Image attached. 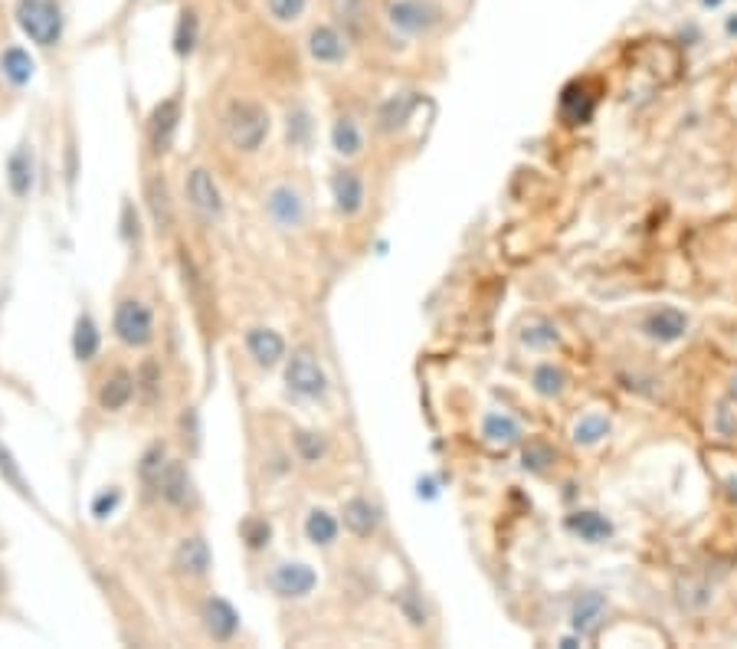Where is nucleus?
I'll return each mask as SVG.
<instances>
[{
  "mask_svg": "<svg viewBox=\"0 0 737 649\" xmlns=\"http://www.w3.org/2000/svg\"><path fill=\"white\" fill-rule=\"evenodd\" d=\"M115 335L132 348H145L154 338V318L151 309L138 299H125L118 302L115 309Z\"/></svg>",
  "mask_w": 737,
  "mask_h": 649,
  "instance_id": "nucleus-3",
  "label": "nucleus"
},
{
  "mask_svg": "<svg viewBox=\"0 0 737 649\" xmlns=\"http://www.w3.org/2000/svg\"><path fill=\"white\" fill-rule=\"evenodd\" d=\"M331 4H335L338 14L351 17V14H358V10L364 7V0H331Z\"/></svg>",
  "mask_w": 737,
  "mask_h": 649,
  "instance_id": "nucleus-40",
  "label": "nucleus"
},
{
  "mask_svg": "<svg viewBox=\"0 0 737 649\" xmlns=\"http://www.w3.org/2000/svg\"><path fill=\"white\" fill-rule=\"evenodd\" d=\"M0 476H4V482H10V486H14L20 495H30L27 479H23L20 466L14 463V456H10V450H7L4 443H0Z\"/></svg>",
  "mask_w": 737,
  "mask_h": 649,
  "instance_id": "nucleus-32",
  "label": "nucleus"
},
{
  "mask_svg": "<svg viewBox=\"0 0 737 649\" xmlns=\"http://www.w3.org/2000/svg\"><path fill=\"white\" fill-rule=\"evenodd\" d=\"M118 505V492L112 489V492H102L99 499H95V505H92V512H95V518H105L112 509Z\"/></svg>",
  "mask_w": 737,
  "mask_h": 649,
  "instance_id": "nucleus-39",
  "label": "nucleus"
},
{
  "mask_svg": "<svg viewBox=\"0 0 737 649\" xmlns=\"http://www.w3.org/2000/svg\"><path fill=\"white\" fill-rule=\"evenodd\" d=\"M285 381L295 394L302 397H322L328 387V377L322 371V364L312 351H295L289 364H285Z\"/></svg>",
  "mask_w": 737,
  "mask_h": 649,
  "instance_id": "nucleus-4",
  "label": "nucleus"
},
{
  "mask_svg": "<svg viewBox=\"0 0 737 649\" xmlns=\"http://www.w3.org/2000/svg\"><path fill=\"white\" fill-rule=\"evenodd\" d=\"M132 397H135V377L128 371H115L109 381L102 384L99 404L105 410H122V407H128V400H132Z\"/></svg>",
  "mask_w": 737,
  "mask_h": 649,
  "instance_id": "nucleus-17",
  "label": "nucleus"
},
{
  "mask_svg": "<svg viewBox=\"0 0 737 649\" xmlns=\"http://www.w3.org/2000/svg\"><path fill=\"white\" fill-rule=\"evenodd\" d=\"M567 525L584 541H603V538H610V531H613L610 522H606L600 512H577V515L567 518Z\"/></svg>",
  "mask_w": 737,
  "mask_h": 649,
  "instance_id": "nucleus-22",
  "label": "nucleus"
},
{
  "mask_svg": "<svg viewBox=\"0 0 737 649\" xmlns=\"http://www.w3.org/2000/svg\"><path fill=\"white\" fill-rule=\"evenodd\" d=\"M269 214L282 227H299L302 217H305V207H302V197L292 191V187H276V191L269 194Z\"/></svg>",
  "mask_w": 737,
  "mask_h": 649,
  "instance_id": "nucleus-14",
  "label": "nucleus"
},
{
  "mask_svg": "<svg viewBox=\"0 0 737 649\" xmlns=\"http://www.w3.org/2000/svg\"><path fill=\"white\" fill-rule=\"evenodd\" d=\"M731 394H734V400H737V377H734V381H731Z\"/></svg>",
  "mask_w": 737,
  "mask_h": 649,
  "instance_id": "nucleus-42",
  "label": "nucleus"
},
{
  "mask_svg": "<svg viewBox=\"0 0 737 649\" xmlns=\"http://www.w3.org/2000/svg\"><path fill=\"white\" fill-rule=\"evenodd\" d=\"M305 535H308V541H315V545H331V541L338 538L335 515L315 509L312 515H308V522H305Z\"/></svg>",
  "mask_w": 737,
  "mask_h": 649,
  "instance_id": "nucleus-28",
  "label": "nucleus"
},
{
  "mask_svg": "<svg viewBox=\"0 0 737 649\" xmlns=\"http://www.w3.org/2000/svg\"><path fill=\"white\" fill-rule=\"evenodd\" d=\"M436 20H439V10L433 4H426V0H397V4L390 7V23H394L400 33H423V30H430Z\"/></svg>",
  "mask_w": 737,
  "mask_h": 649,
  "instance_id": "nucleus-6",
  "label": "nucleus"
},
{
  "mask_svg": "<svg viewBox=\"0 0 737 649\" xmlns=\"http://www.w3.org/2000/svg\"><path fill=\"white\" fill-rule=\"evenodd\" d=\"M606 433H610V420H606L603 413H584L574 427V443L593 446V443H600Z\"/></svg>",
  "mask_w": 737,
  "mask_h": 649,
  "instance_id": "nucleus-27",
  "label": "nucleus"
},
{
  "mask_svg": "<svg viewBox=\"0 0 737 649\" xmlns=\"http://www.w3.org/2000/svg\"><path fill=\"white\" fill-rule=\"evenodd\" d=\"M728 30H731V33H737V20H731V23H728Z\"/></svg>",
  "mask_w": 737,
  "mask_h": 649,
  "instance_id": "nucleus-43",
  "label": "nucleus"
},
{
  "mask_svg": "<svg viewBox=\"0 0 737 649\" xmlns=\"http://www.w3.org/2000/svg\"><path fill=\"white\" fill-rule=\"evenodd\" d=\"M331 145H335L338 155H344V158H354V155H358V151H361L364 138H361L358 125H354L351 118H338L335 128H331Z\"/></svg>",
  "mask_w": 737,
  "mask_h": 649,
  "instance_id": "nucleus-25",
  "label": "nucleus"
},
{
  "mask_svg": "<svg viewBox=\"0 0 737 649\" xmlns=\"http://www.w3.org/2000/svg\"><path fill=\"white\" fill-rule=\"evenodd\" d=\"M305 10V0H269V14L276 17L279 23L295 20Z\"/></svg>",
  "mask_w": 737,
  "mask_h": 649,
  "instance_id": "nucleus-35",
  "label": "nucleus"
},
{
  "mask_svg": "<svg viewBox=\"0 0 737 649\" xmlns=\"http://www.w3.org/2000/svg\"><path fill=\"white\" fill-rule=\"evenodd\" d=\"M164 446H151V450L141 456V466H138V472H141V479L145 482H151V486H158V479H161V472H164Z\"/></svg>",
  "mask_w": 737,
  "mask_h": 649,
  "instance_id": "nucleus-33",
  "label": "nucleus"
},
{
  "mask_svg": "<svg viewBox=\"0 0 737 649\" xmlns=\"http://www.w3.org/2000/svg\"><path fill=\"white\" fill-rule=\"evenodd\" d=\"M331 191H335V207L338 214L354 217L364 207V181L354 171H341L331 181Z\"/></svg>",
  "mask_w": 737,
  "mask_h": 649,
  "instance_id": "nucleus-10",
  "label": "nucleus"
},
{
  "mask_svg": "<svg viewBox=\"0 0 737 649\" xmlns=\"http://www.w3.org/2000/svg\"><path fill=\"white\" fill-rule=\"evenodd\" d=\"M7 184L14 197H27L33 187V151L30 145H20L7 161Z\"/></svg>",
  "mask_w": 737,
  "mask_h": 649,
  "instance_id": "nucleus-16",
  "label": "nucleus"
},
{
  "mask_svg": "<svg viewBox=\"0 0 737 649\" xmlns=\"http://www.w3.org/2000/svg\"><path fill=\"white\" fill-rule=\"evenodd\" d=\"M295 446H299V453L305 459H318L325 453V440L318 433H299V436H295Z\"/></svg>",
  "mask_w": 737,
  "mask_h": 649,
  "instance_id": "nucleus-36",
  "label": "nucleus"
},
{
  "mask_svg": "<svg viewBox=\"0 0 737 649\" xmlns=\"http://www.w3.org/2000/svg\"><path fill=\"white\" fill-rule=\"evenodd\" d=\"M158 489L171 505H187L190 499H194V482H190V472L181 463L164 466L161 479H158Z\"/></svg>",
  "mask_w": 737,
  "mask_h": 649,
  "instance_id": "nucleus-13",
  "label": "nucleus"
},
{
  "mask_svg": "<svg viewBox=\"0 0 737 649\" xmlns=\"http://www.w3.org/2000/svg\"><path fill=\"white\" fill-rule=\"evenodd\" d=\"M341 515H344V525H348L351 535H358V538L374 535V528H377V509L367 499H351L348 505H344Z\"/></svg>",
  "mask_w": 737,
  "mask_h": 649,
  "instance_id": "nucleus-19",
  "label": "nucleus"
},
{
  "mask_svg": "<svg viewBox=\"0 0 737 649\" xmlns=\"http://www.w3.org/2000/svg\"><path fill=\"white\" fill-rule=\"evenodd\" d=\"M17 23L37 46H56L63 37V14L53 0H17Z\"/></svg>",
  "mask_w": 737,
  "mask_h": 649,
  "instance_id": "nucleus-1",
  "label": "nucleus"
},
{
  "mask_svg": "<svg viewBox=\"0 0 737 649\" xmlns=\"http://www.w3.org/2000/svg\"><path fill=\"white\" fill-rule=\"evenodd\" d=\"M0 587H4V577H0Z\"/></svg>",
  "mask_w": 737,
  "mask_h": 649,
  "instance_id": "nucleus-44",
  "label": "nucleus"
},
{
  "mask_svg": "<svg viewBox=\"0 0 737 649\" xmlns=\"http://www.w3.org/2000/svg\"><path fill=\"white\" fill-rule=\"evenodd\" d=\"M315 584H318V577L308 564H279V568L272 571V590L282 597H305V594H312Z\"/></svg>",
  "mask_w": 737,
  "mask_h": 649,
  "instance_id": "nucleus-7",
  "label": "nucleus"
},
{
  "mask_svg": "<svg viewBox=\"0 0 737 649\" xmlns=\"http://www.w3.org/2000/svg\"><path fill=\"white\" fill-rule=\"evenodd\" d=\"M141 377H145V391L148 397H154V377H158V371H154V364L148 361L145 368H141Z\"/></svg>",
  "mask_w": 737,
  "mask_h": 649,
  "instance_id": "nucleus-41",
  "label": "nucleus"
},
{
  "mask_svg": "<svg viewBox=\"0 0 737 649\" xmlns=\"http://www.w3.org/2000/svg\"><path fill=\"white\" fill-rule=\"evenodd\" d=\"M413 105H416L413 92H400V96H390L384 105H380V115H377L380 118V128H384V132H394V128H400L410 118Z\"/></svg>",
  "mask_w": 737,
  "mask_h": 649,
  "instance_id": "nucleus-21",
  "label": "nucleus"
},
{
  "mask_svg": "<svg viewBox=\"0 0 737 649\" xmlns=\"http://www.w3.org/2000/svg\"><path fill=\"white\" fill-rule=\"evenodd\" d=\"M548 463H554L551 446H544V443H531L528 450H525V466H531V469H544Z\"/></svg>",
  "mask_w": 737,
  "mask_h": 649,
  "instance_id": "nucleus-38",
  "label": "nucleus"
},
{
  "mask_svg": "<svg viewBox=\"0 0 737 649\" xmlns=\"http://www.w3.org/2000/svg\"><path fill=\"white\" fill-rule=\"evenodd\" d=\"M174 568L187 577H204L210 571V548L204 538H184L174 551Z\"/></svg>",
  "mask_w": 737,
  "mask_h": 649,
  "instance_id": "nucleus-9",
  "label": "nucleus"
},
{
  "mask_svg": "<svg viewBox=\"0 0 737 649\" xmlns=\"http://www.w3.org/2000/svg\"><path fill=\"white\" fill-rule=\"evenodd\" d=\"M197 43V14L194 10H184L181 20H177V33H174V50L187 56Z\"/></svg>",
  "mask_w": 737,
  "mask_h": 649,
  "instance_id": "nucleus-30",
  "label": "nucleus"
},
{
  "mask_svg": "<svg viewBox=\"0 0 737 649\" xmlns=\"http://www.w3.org/2000/svg\"><path fill=\"white\" fill-rule=\"evenodd\" d=\"M227 135L233 148L256 151L269 135V112L256 102H233L227 112Z\"/></svg>",
  "mask_w": 737,
  "mask_h": 649,
  "instance_id": "nucleus-2",
  "label": "nucleus"
},
{
  "mask_svg": "<svg viewBox=\"0 0 737 649\" xmlns=\"http://www.w3.org/2000/svg\"><path fill=\"white\" fill-rule=\"evenodd\" d=\"M187 197H190V204H194V210L200 217H207V220H220L223 217V197H220V187H217V181H213L210 171H204V168L190 171Z\"/></svg>",
  "mask_w": 737,
  "mask_h": 649,
  "instance_id": "nucleus-5",
  "label": "nucleus"
},
{
  "mask_svg": "<svg viewBox=\"0 0 737 649\" xmlns=\"http://www.w3.org/2000/svg\"><path fill=\"white\" fill-rule=\"evenodd\" d=\"M534 391L541 397H557L564 391V374L554 368V364H544V368L534 371Z\"/></svg>",
  "mask_w": 737,
  "mask_h": 649,
  "instance_id": "nucleus-31",
  "label": "nucleus"
},
{
  "mask_svg": "<svg viewBox=\"0 0 737 649\" xmlns=\"http://www.w3.org/2000/svg\"><path fill=\"white\" fill-rule=\"evenodd\" d=\"M557 341V332L551 325H538V328H525V345L531 348H548Z\"/></svg>",
  "mask_w": 737,
  "mask_h": 649,
  "instance_id": "nucleus-37",
  "label": "nucleus"
},
{
  "mask_svg": "<svg viewBox=\"0 0 737 649\" xmlns=\"http://www.w3.org/2000/svg\"><path fill=\"white\" fill-rule=\"evenodd\" d=\"M603 617H606V600H603V594H584L577 600V607H574V630L577 633H593L603 623Z\"/></svg>",
  "mask_w": 737,
  "mask_h": 649,
  "instance_id": "nucleus-20",
  "label": "nucleus"
},
{
  "mask_svg": "<svg viewBox=\"0 0 737 649\" xmlns=\"http://www.w3.org/2000/svg\"><path fill=\"white\" fill-rule=\"evenodd\" d=\"M482 433H485V440L495 443V446H511L521 436L518 423L511 420L508 413H492V417H485Z\"/></svg>",
  "mask_w": 737,
  "mask_h": 649,
  "instance_id": "nucleus-26",
  "label": "nucleus"
},
{
  "mask_svg": "<svg viewBox=\"0 0 737 649\" xmlns=\"http://www.w3.org/2000/svg\"><path fill=\"white\" fill-rule=\"evenodd\" d=\"M646 332L656 341H679L688 332V315L679 309H659L646 318Z\"/></svg>",
  "mask_w": 737,
  "mask_h": 649,
  "instance_id": "nucleus-15",
  "label": "nucleus"
},
{
  "mask_svg": "<svg viewBox=\"0 0 737 649\" xmlns=\"http://www.w3.org/2000/svg\"><path fill=\"white\" fill-rule=\"evenodd\" d=\"M246 348L263 368H272V364H279L285 358V341L279 332H272V328H253V332L246 335Z\"/></svg>",
  "mask_w": 737,
  "mask_h": 649,
  "instance_id": "nucleus-11",
  "label": "nucleus"
},
{
  "mask_svg": "<svg viewBox=\"0 0 737 649\" xmlns=\"http://www.w3.org/2000/svg\"><path fill=\"white\" fill-rule=\"evenodd\" d=\"M177 122H181V102L164 99L151 115V145H154V151H168L171 148Z\"/></svg>",
  "mask_w": 737,
  "mask_h": 649,
  "instance_id": "nucleus-8",
  "label": "nucleus"
},
{
  "mask_svg": "<svg viewBox=\"0 0 737 649\" xmlns=\"http://www.w3.org/2000/svg\"><path fill=\"white\" fill-rule=\"evenodd\" d=\"M308 53H312L318 63H338L344 59V40L335 27H315L312 37H308Z\"/></svg>",
  "mask_w": 737,
  "mask_h": 649,
  "instance_id": "nucleus-18",
  "label": "nucleus"
},
{
  "mask_svg": "<svg viewBox=\"0 0 737 649\" xmlns=\"http://www.w3.org/2000/svg\"><path fill=\"white\" fill-rule=\"evenodd\" d=\"M73 351L79 361H92L99 354V328L89 315L76 318V332H73Z\"/></svg>",
  "mask_w": 737,
  "mask_h": 649,
  "instance_id": "nucleus-23",
  "label": "nucleus"
},
{
  "mask_svg": "<svg viewBox=\"0 0 737 649\" xmlns=\"http://www.w3.org/2000/svg\"><path fill=\"white\" fill-rule=\"evenodd\" d=\"M0 66H4V76L10 79V82H17V86H23V82H30V76H33V59H30V53H23V50H7L4 53V59H0Z\"/></svg>",
  "mask_w": 737,
  "mask_h": 649,
  "instance_id": "nucleus-29",
  "label": "nucleus"
},
{
  "mask_svg": "<svg viewBox=\"0 0 737 649\" xmlns=\"http://www.w3.org/2000/svg\"><path fill=\"white\" fill-rule=\"evenodd\" d=\"M148 207H151V217L158 223V230H168L171 227V197H168V184L161 181V177H151L148 181Z\"/></svg>",
  "mask_w": 737,
  "mask_h": 649,
  "instance_id": "nucleus-24",
  "label": "nucleus"
},
{
  "mask_svg": "<svg viewBox=\"0 0 737 649\" xmlns=\"http://www.w3.org/2000/svg\"><path fill=\"white\" fill-rule=\"evenodd\" d=\"M204 623H207V633L213 636V640H230V636L240 630V617H236V610L220 597H210L204 604Z\"/></svg>",
  "mask_w": 737,
  "mask_h": 649,
  "instance_id": "nucleus-12",
  "label": "nucleus"
},
{
  "mask_svg": "<svg viewBox=\"0 0 737 649\" xmlns=\"http://www.w3.org/2000/svg\"><path fill=\"white\" fill-rule=\"evenodd\" d=\"M269 522H263V518H249V522L243 525V538L249 548H263L269 541Z\"/></svg>",
  "mask_w": 737,
  "mask_h": 649,
  "instance_id": "nucleus-34",
  "label": "nucleus"
}]
</instances>
